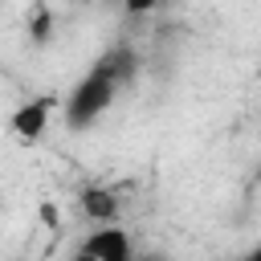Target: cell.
<instances>
[{
    "label": "cell",
    "instance_id": "cell-8",
    "mask_svg": "<svg viewBox=\"0 0 261 261\" xmlns=\"http://www.w3.org/2000/svg\"><path fill=\"white\" fill-rule=\"evenodd\" d=\"M257 69H261V57H257Z\"/></svg>",
    "mask_w": 261,
    "mask_h": 261
},
{
    "label": "cell",
    "instance_id": "cell-6",
    "mask_svg": "<svg viewBox=\"0 0 261 261\" xmlns=\"http://www.w3.org/2000/svg\"><path fill=\"white\" fill-rule=\"evenodd\" d=\"M155 0H126V12H151Z\"/></svg>",
    "mask_w": 261,
    "mask_h": 261
},
{
    "label": "cell",
    "instance_id": "cell-3",
    "mask_svg": "<svg viewBox=\"0 0 261 261\" xmlns=\"http://www.w3.org/2000/svg\"><path fill=\"white\" fill-rule=\"evenodd\" d=\"M49 114H53V98H29V102H20V106L12 110L8 126H12L16 139L33 143V139H41V135L49 130Z\"/></svg>",
    "mask_w": 261,
    "mask_h": 261
},
{
    "label": "cell",
    "instance_id": "cell-7",
    "mask_svg": "<svg viewBox=\"0 0 261 261\" xmlns=\"http://www.w3.org/2000/svg\"><path fill=\"white\" fill-rule=\"evenodd\" d=\"M253 261H261V241H257V249H253Z\"/></svg>",
    "mask_w": 261,
    "mask_h": 261
},
{
    "label": "cell",
    "instance_id": "cell-4",
    "mask_svg": "<svg viewBox=\"0 0 261 261\" xmlns=\"http://www.w3.org/2000/svg\"><path fill=\"white\" fill-rule=\"evenodd\" d=\"M82 212H86L94 224H106V220L118 216V200H114L110 188H86V192H82Z\"/></svg>",
    "mask_w": 261,
    "mask_h": 261
},
{
    "label": "cell",
    "instance_id": "cell-5",
    "mask_svg": "<svg viewBox=\"0 0 261 261\" xmlns=\"http://www.w3.org/2000/svg\"><path fill=\"white\" fill-rule=\"evenodd\" d=\"M33 33H37V41H45V37H49V16H45V12H37V24H33Z\"/></svg>",
    "mask_w": 261,
    "mask_h": 261
},
{
    "label": "cell",
    "instance_id": "cell-2",
    "mask_svg": "<svg viewBox=\"0 0 261 261\" xmlns=\"http://www.w3.org/2000/svg\"><path fill=\"white\" fill-rule=\"evenodd\" d=\"M77 253L90 261H130L135 245H130L126 228H114V220H106L102 228H90V237L77 245Z\"/></svg>",
    "mask_w": 261,
    "mask_h": 261
},
{
    "label": "cell",
    "instance_id": "cell-1",
    "mask_svg": "<svg viewBox=\"0 0 261 261\" xmlns=\"http://www.w3.org/2000/svg\"><path fill=\"white\" fill-rule=\"evenodd\" d=\"M130 73H135L130 49H110V53L69 90V98H65V122H69L73 130H86L90 122H98V114L110 110L118 86L130 82Z\"/></svg>",
    "mask_w": 261,
    "mask_h": 261
}]
</instances>
